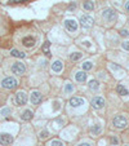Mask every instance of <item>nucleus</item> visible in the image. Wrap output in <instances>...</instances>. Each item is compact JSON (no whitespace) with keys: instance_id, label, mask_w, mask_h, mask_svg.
<instances>
[{"instance_id":"nucleus-1","label":"nucleus","mask_w":129,"mask_h":146,"mask_svg":"<svg viewBox=\"0 0 129 146\" xmlns=\"http://www.w3.org/2000/svg\"><path fill=\"white\" fill-rule=\"evenodd\" d=\"M1 87L5 89H16L17 87H18V80L13 76H8V78H5V79H3Z\"/></svg>"},{"instance_id":"nucleus-2","label":"nucleus","mask_w":129,"mask_h":146,"mask_svg":"<svg viewBox=\"0 0 129 146\" xmlns=\"http://www.w3.org/2000/svg\"><path fill=\"white\" fill-rule=\"evenodd\" d=\"M112 125L118 129H124V128L128 125V120H126L125 116L123 115H118L112 119Z\"/></svg>"},{"instance_id":"nucleus-3","label":"nucleus","mask_w":129,"mask_h":146,"mask_svg":"<svg viewBox=\"0 0 129 146\" xmlns=\"http://www.w3.org/2000/svg\"><path fill=\"white\" fill-rule=\"evenodd\" d=\"M102 17L106 19L107 22L112 23V22H115L116 18H118V13H116V12L114 11L112 8H107V9H105V11H103V13H102Z\"/></svg>"},{"instance_id":"nucleus-4","label":"nucleus","mask_w":129,"mask_h":146,"mask_svg":"<svg viewBox=\"0 0 129 146\" xmlns=\"http://www.w3.org/2000/svg\"><path fill=\"white\" fill-rule=\"evenodd\" d=\"M12 72L16 75H23L26 72V66L23 62H21V61H17V62H14L13 65H12Z\"/></svg>"},{"instance_id":"nucleus-5","label":"nucleus","mask_w":129,"mask_h":146,"mask_svg":"<svg viewBox=\"0 0 129 146\" xmlns=\"http://www.w3.org/2000/svg\"><path fill=\"white\" fill-rule=\"evenodd\" d=\"M26 102H27V94L26 92L23 91H19L16 93V104L18 106H23L26 105Z\"/></svg>"},{"instance_id":"nucleus-6","label":"nucleus","mask_w":129,"mask_h":146,"mask_svg":"<svg viewBox=\"0 0 129 146\" xmlns=\"http://www.w3.org/2000/svg\"><path fill=\"white\" fill-rule=\"evenodd\" d=\"M79 22H80V25H81L84 29H89V27H92V26H93L94 19L92 18L91 16H81V17H80Z\"/></svg>"},{"instance_id":"nucleus-7","label":"nucleus","mask_w":129,"mask_h":146,"mask_svg":"<svg viewBox=\"0 0 129 146\" xmlns=\"http://www.w3.org/2000/svg\"><path fill=\"white\" fill-rule=\"evenodd\" d=\"M14 141V137L9 133H0V145L8 146Z\"/></svg>"},{"instance_id":"nucleus-8","label":"nucleus","mask_w":129,"mask_h":146,"mask_svg":"<svg viewBox=\"0 0 129 146\" xmlns=\"http://www.w3.org/2000/svg\"><path fill=\"white\" fill-rule=\"evenodd\" d=\"M65 27H66L69 31H71V33H76L79 25H77V22L75 19L67 18V19H65Z\"/></svg>"},{"instance_id":"nucleus-9","label":"nucleus","mask_w":129,"mask_h":146,"mask_svg":"<svg viewBox=\"0 0 129 146\" xmlns=\"http://www.w3.org/2000/svg\"><path fill=\"white\" fill-rule=\"evenodd\" d=\"M41 100H43V96H41V93L39 91H34L31 92V96H30V101L32 105H39L41 102Z\"/></svg>"},{"instance_id":"nucleus-10","label":"nucleus","mask_w":129,"mask_h":146,"mask_svg":"<svg viewBox=\"0 0 129 146\" xmlns=\"http://www.w3.org/2000/svg\"><path fill=\"white\" fill-rule=\"evenodd\" d=\"M22 44H23V47H26V48H32V47H35L36 40L34 36L28 35V36H25V38L22 39Z\"/></svg>"},{"instance_id":"nucleus-11","label":"nucleus","mask_w":129,"mask_h":146,"mask_svg":"<svg viewBox=\"0 0 129 146\" xmlns=\"http://www.w3.org/2000/svg\"><path fill=\"white\" fill-rule=\"evenodd\" d=\"M92 106H93L94 109H97V110H98V109H102L105 106V100L102 98V97H94L93 100H92Z\"/></svg>"},{"instance_id":"nucleus-12","label":"nucleus","mask_w":129,"mask_h":146,"mask_svg":"<svg viewBox=\"0 0 129 146\" xmlns=\"http://www.w3.org/2000/svg\"><path fill=\"white\" fill-rule=\"evenodd\" d=\"M70 105H71L72 108H79V106L84 105V100L80 98V97H72V98L70 100Z\"/></svg>"},{"instance_id":"nucleus-13","label":"nucleus","mask_w":129,"mask_h":146,"mask_svg":"<svg viewBox=\"0 0 129 146\" xmlns=\"http://www.w3.org/2000/svg\"><path fill=\"white\" fill-rule=\"evenodd\" d=\"M62 69H63V64L61 62L60 60L54 61V62L52 64V70L54 72H61V71H62Z\"/></svg>"},{"instance_id":"nucleus-14","label":"nucleus","mask_w":129,"mask_h":146,"mask_svg":"<svg viewBox=\"0 0 129 146\" xmlns=\"http://www.w3.org/2000/svg\"><path fill=\"white\" fill-rule=\"evenodd\" d=\"M32 118H34V113L31 110H25L22 114H21V119H22V120H25V121L31 120Z\"/></svg>"},{"instance_id":"nucleus-15","label":"nucleus","mask_w":129,"mask_h":146,"mask_svg":"<svg viewBox=\"0 0 129 146\" xmlns=\"http://www.w3.org/2000/svg\"><path fill=\"white\" fill-rule=\"evenodd\" d=\"M75 79L80 83L85 82V80H87V71H77L76 74H75Z\"/></svg>"},{"instance_id":"nucleus-16","label":"nucleus","mask_w":129,"mask_h":146,"mask_svg":"<svg viewBox=\"0 0 129 146\" xmlns=\"http://www.w3.org/2000/svg\"><path fill=\"white\" fill-rule=\"evenodd\" d=\"M83 7H84L85 11L88 12H92L94 9V3L92 1V0H85L84 3H83Z\"/></svg>"},{"instance_id":"nucleus-17","label":"nucleus","mask_w":129,"mask_h":146,"mask_svg":"<svg viewBox=\"0 0 129 146\" xmlns=\"http://www.w3.org/2000/svg\"><path fill=\"white\" fill-rule=\"evenodd\" d=\"M116 92H118V93L120 94V96H126V94L129 93L128 89H126L125 87L123 86V84H119V86L116 87Z\"/></svg>"},{"instance_id":"nucleus-18","label":"nucleus","mask_w":129,"mask_h":146,"mask_svg":"<svg viewBox=\"0 0 129 146\" xmlns=\"http://www.w3.org/2000/svg\"><path fill=\"white\" fill-rule=\"evenodd\" d=\"M11 56H13V57H17V58H25L26 54L23 52H21V50L18 49H12L11 50Z\"/></svg>"},{"instance_id":"nucleus-19","label":"nucleus","mask_w":129,"mask_h":146,"mask_svg":"<svg viewBox=\"0 0 129 146\" xmlns=\"http://www.w3.org/2000/svg\"><path fill=\"white\" fill-rule=\"evenodd\" d=\"M89 89H92V91H98L99 89V83L97 82V80H92V82H89Z\"/></svg>"},{"instance_id":"nucleus-20","label":"nucleus","mask_w":129,"mask_h":146,"mask_svg":"<svg viewBox=\"0 0 129 146\" xmlns=\"http://www.w3.org/2000/svg\"><path fill=\"white\" fill-rule=\"evenodd\" d=\"M81 57H83V53H80V52H75V53H71V54H70V60L71 61H77Z\"/></svg>"},{"instance_id":"nucleus-21","label":"nucleus","mask_w":129,"mask_h":146,"mask_svg":"<svg viewBox=\"0 0 129 146\" xmlns=\"http://www.w3.org/2000/svg\"><path fill=\"white\" fill-rule=\"evenodd\" d=\"M49 45H50V43H49V41H45V43H44V45H43V52H44L45 54L48 56V57H49V56H50V52H49Z\"/></svg>"},{"instance_id":"nucleus-22","label":"nucleus","mask_w":129,"mask_h":146,"mask_svg":"<svg viewBox=\"0 0 129 146\" xmlns=\"http://www.w3.org/2000/svg\"><path fill=\"white\" fill-rule=\"evenodd\" d=\"M72 91H74V86L71 83H66L65 84V93H72Z\"/></svg>"},{"instance_id":"nucleus-23","label":"nucleus","mask_w":129,"mask_h":146,"mask_svg":"<svg viewBox=\"0 0 129 146\" xmlns=\"http://www.w3.org/2000/svg\"><path fill=\"white\" fill-rule=\"evenodd\" d=\"M92 67H93V64H92L91 61H87V62L83 64V70H84V71H88V70H91Z\"/></svg>"},{"instance_id":"nucleus-24","label":"nucleus","mask_w":129,"mask_h":146,"mask_svg":"<svg viewBox=\"0 0 129 146\" xmlns=\"http://www.w3.org/2000/svg\"><path fill=\"white\" fill-rule=\"evenodd\" d=\"M11 113H12L11 108H4L3 110H0V115L1 116H8V115H11Z\"/></svg>"},{"instance_id":"nucleus-25","label":"nucleus","mask_w":129,"mask_h":146,"mask_svg":"<svg viewBox=\"0 0 129 146\" xmlns=\"http://www.w3.org/2000/svg\"><path fill=\"white\" fill-rule=\"evenodd\" d=\"M91 133H93V135H99V133H101V127H99V125H93V127L91 128Z\"/></svg>"},{"instance_id":"nucleus-26","label":"nucleus","mask_w":129,"mask_h":146,"mask_svg":"<svg viewBox=\"0 0 129 146\" xmlns=\"http://www.w3.org/2000/svg\"><path fill=\"white\" fill-rule=\"evenodd\" d=\"M119 34H120V36H123V38H128L129 36V30H126V29H121V30L119 31Z\"/></svg>"},{"instance_id":"nucleus-27","label":"nucleus","mask_w":129,"mask_h":146,"mask_svg":"<svg viewBox=\"0 0 129 146\" xmlns=\"http://www.w3.org/2000/svg\"><path fill=\"white\" fill-rule=\"evenodd\" d=\"M50 146H63V143L61 142V141H58V140H54V141L50 142Z\"/></svg>"},{"instance_id":"nucleus-28","label":"nucleus","mask_w":129,"mask_h":146,"mask_svg":"<svg viewBox=\"0 0 129 146\" xmlns=\"http://www.w3.org/2000/svg\"><path fill=\"white\" fill-rule=\"evenodd\" d=\"M48 136H49V132H48V131H43V132H40V138H47Z\"/></svg>"},{"instance_id":"nucleus-29","label":"nucleus","mask_w":129,"mask_h":146,"mask_svg":"<svg viewBox=\"0 0 129 146\" xmlns=\"http://www.w3.org/2000/svg\"><path fill=\"white\" fill-rule=\"evenodd\" d=\"M121 45H123V48H124L125 50H129V41H124Z\"/></svg>"},{"instance_id":"nucleus-30","label":"nucleus","mask_w":129,"mask_h":146,"mask_svg":"<svg viewBox=\"0 0 129 146\" xmlns=\"http://www.w3.org/2000/svg\"><path fill=\"white\" fill-rule=\"evenodd\" d=\"M111 142H112L114 145H118V143H119V140H118L116 137H112V138H111Z\"/></svg>"},{"instance_id":"nucleus-31","label":"nucleus","mask_w":129,"mask_h":146,"mask_svg":"<svg viewBox=\"0 0 129 146\" xmlns=\"http://www.w3.org/2000/svg\"><path fill=\"white\" fill-rule=\"evenodd\" d=\"M124 8H125V11H126V12H129V0L126 1L125 4H124Z\"/></svg>"},{"instance_id":"nucleus-32","label":"nucleus","mask_w":129,"mask_h":146,"mask_svg":"<svg viewBox=\"0 0 129 146\" xmlns=\"http://www.w3.org/2000/svg\"><path fill=\"white\" fill-rule=\"evenodd\" d=\"M77 146H92L91 143H88V142H83V143H79Z\"/></svg>"},{"instance_id":"nucleus-33","label":"nucleus","mask_w":129,"mask_h":146,"mask_svg":"<svg viewBox=\"0 0 129 146\" xmlns=\"http://www.w3.org/2000/svg\"><path fill=\"white\" fill-rule=\"evenodd\" d=\"M128 25H129V19H128Z\"/></svg>"},{"instance_id":"nucleus-34","label":"nucleus","mask_w":129,"mask_h":146,"mask_svg":"<svg viewBox=\"0 0 129 146\" xmlns=\"http://www.w3.org/2000/svg\"><path fill=\"white\" fill-rule=\"evenodd\" d=\"M124 146H129V145H124Z\"/></svg>"}]
</instances>
